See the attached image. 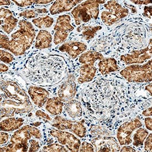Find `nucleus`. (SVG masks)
<instances>
[{"mask_svg": "<svg viewBox=\"0 0 152 152\" xmlns=\"http://www.w3.org/2000/svg\"><path fill=\"white\" fill-rule=\"evenodd\" d=\"M23 122L24 120L22 118H8L1 122V131L4 132H11L20 129L23 124Z\"/></svg>", "mask_w": 152, "mask_h": 152, "instance_id": "6ab92c4d", "label": "nucleus"}, {"mask_svg": "<svg viewBox=\"0 0 152 152\" xmlns=\"http://www.w3.org/2000/svg\"><path fill=\"white\" fill-rule=\"evenodd\" d=\"M52 42L51 34L47 31L41 30L37 36L35 47L39 49L49 48L52 45Z\"/></svg>", "mask_w": 152, "mask_h": 152, "instance_id": "aec40b11", "label": "nucleus"}, {"mask_svg": "<svg viewBox=\"0 0 152 152\" xmlns=\"http://www.w3.org/2000/svg\"><path fill=\"white\" fill-rule=\"evenodd\" d=\"M133 4L139 5H142V4H150L152 3V1H131Z\"/></svg>", "mask_w": 152, "mask_h": 152, "instance_id": "ea45409f", "label": "nucleus"}, {"mask_svg": "<svg viewBox=\"0 0 152 152\" xmlns=\"http://www.w3.org/2000/svg\"><path fill=\"white\" fill-rule=\"evenodd\" d=\"M106 1H86L74 8L72 14L76 25L86 23L91 19L96 20L99 14V4H102Z\"/></svg>", "mask_w": 152, "mask_h": 152, "instance_id": "7ed1b4c3", "label": "nucleus"}, {"mask_svg": "<svg viewBox=\"0 0 152 152\" xmlns=\"http://www.w3.org/2000/svg\"><path fill=\"white\" fill-rule=\"evenodd\" d=\"M10 4H11V1H3V0L0 1V5L1 6L10 5Z\"/></svg>", "mask_w": 152, "mask_h": 152, "instance_id": "c03bdc74", "label": "nucleus"}, {"mask_svg": "<svg viewBox=\"0 0 152 152\" xmlns=\"http://www.w3.org/2000/svg\"><path fill=\"white\" fill-rule=\"evenodd\" d=\"M104 59V56L101 53L94 51H88L81 55L79 58V62L83 64H94V63L98 60Z\"/></svg>", "mask_w": 152, "mask_h": 152, "instance_id": "5701e85b", "label": "nucleus"}, {"mask_svg": "<svg viewBox=\"0 0 152 152\" xmlns=\"http://www.w3.org/2000/svg\"><path fill=\"white\" fill-rule=\"evenodd\" d=\"M29 143L31 144V146L28 149V152H37L39 151L40 146L38 142L34 140H30Z\"/></svg>", "mask_w": 152, "mask_h": 152, "instance_id": "f704fd0d", "label": "nucleus"}, {"mask_svg": "<svg viewBox=\"0 0 152 152\" xmlns=\"http://www.w3.org/2000/svg\"><path fill=\"white\" fill-rule=\"evenodd\" d=\"M32 22L38 28H48L52 26L54 23V19L50 16H46L33 19Z\"/></svg>", "mask_w": 152, "mask_h": 152, "instance_id": "a878e982", "label": "nucleus"}, {"mask_svg": "<svg viewBox=\"0 0 152 152\" xmlns=\"http://www.w3.org/2000/svg\"><path fill=\"white\" fill-rule=\"evenodd\" d=\"M76 94V84L74 77L70 76L61 84L58 91L59 99L63 102H67L72 100Z\"/></svg>", "mask_w": 152, "mask_h": 152, "instance_id": "f8f14e48", "label": "nucleus"}, {"mask_svg": "<svg viewBox=\"0 0 152 152\" xmlns=\"http://www.w3.org/2000/svg\"><path fill=\"white\" fill-rule=\"evenodd\" d=\"M145 90L148 91L150 94L152 95V84H149L145 86Z\"/></svg>", "mask_w": 152, "mask_h": 152, "instance_id": "a18cd8bd", "label": "nucleus"}, {"mask_svg": "<svg viewBox=\"0 0 152 152\" xmlns=\"http://www.w3.org/2000/svg\"><path fill=\"white\" fill-rule=\"evenodd\" d=\"M36 115L38 117H40L42 118L45 119L46 120L49 121H52V118L47 115L46 113L41 111V110H38L36 112Z\"/></svg>", "mask_w": 152, "mask_h": 152, "instance_id": "c9c22d12", "label": "nucleus"}, {"mask_svg": "<svg viewBox=\"0 0 152 152\" xmlns=\"http://www.w3.org/2000/svg\"><path fill=\"white\" fill-rule=\"evenodd\" d=\"M87 49V45L81 42H70L63 44L59 48L62 52H66L73 59H75Z\"/></svg>", "mask_w": 152, "mask_h": 152, "instance_id": "2eb2a0df", "label": "nucleus"}, {"mask_svg": "<svg viewBox=\"0 0 152 152\" xmlns=\"http://www.w3.org/2000/svg\"><path fill=\"white\" fill-rule=\"evenodd\" d=\"M152 39L147 48L140 50H133L130 54H126L121 56V60L127 65L142 64L152 58Z\"/></svg>", "mask_w": 152, "mask_h": 152, "instance_id": "1a4fd4ad", "label": "nucleus"}, {"mask_svg": "<svg viewBox=\"0 0 152 152\" xmlns=\"http://www.w3.org/2000/svg\"><path fill=\"white\" fill-rule=\"evenodd\" d=\"M98 66L99 68V71L102 75L108 74L118 70V66L117 61L112 58H104L100 60Z\"/></svg>", "mask_w": 152, "mask_h": 152, "instance_id": "a211bd4d", "label": "nucleus"}, {"mask_svg": "<svg viewBox=\"0 0 152 152\" xmlns=\"http://www.w3.org/2000/svg\"><path fill=\"white\" fill-rule=\"evenodd\" d=\"M70 131L80 138H84L86 135V127L82 122L72 121V127Z\"/></svg>", "mask_w": 152, "mask_h": 152, "instance_id": "cd10ccee", "label": "nucleus"}, {"mask_svg": "<svg viewBox=\"0 0 152 152\" xmlns=\"http://www.w3.org/2000/svg\"><path fill=\"white\" fill-rule=\"evenodd\" d=\"M96 152H119L120 145L115 138L112 137H99L91 140Z\"/></svg>", "mask_w": 152, "mask_h": 152, "instance_id": "9b49d317", "label": "nucleus"}, {"mask_svg": "<svg viewBox=\"0 0 152 152\" xmlns=\"http://www.w3.org/2000/svg\"><path fill=\"white\" fill-rule=\"evenodd\" d=\"M64 108L69 116L72 118H78L82 115L83 112L81 104L77 100H70L67 102Z\"/></svg>", "mask_w": 152, "mask_h": 152, "instance_id": "4be33fe9", "label": "nucleus"}, {"mask_svg": "<svg viewBox=\"0 0 152 152\" xmlns=\"http://www.w3.org/2000/svg\"><path fill=\"white\" fill-rule=\"evenodd\" d=\"M42 124L41 122H35L34 124H32V126H39L40 124Z\"/></svg>", "mask_w": 152, "mask_h": 152, "instance_id": "49530a36", "label": "nucleus"}, {"mask_svg": "<svg viewBox=\"0 0 152 152\" xmlns=\"http://www.w3.org/2000/svg\"><path fill=\"white\" fill-rule=\"evenodd\" d=\"M71 18L68 15L59 16L56 20V24L54 28L55 34L54 37V44H61L65 42L68 37L69 32L74 30L70 24Z\"/></svg>", "mask_w": 152, "mask_h": 152, "instance_id": "0eeeda50", "label": "nucleus"}, {"mask_svg": "<svg viewBox=\"0 0 152 152\" xmlns=\"http://www.w3.org/2000/svg\"><path fill=\"white\" fill-rule=\"evenodd\" d=\"M146 138L147 139L144 142V150L147 152H152V133L149 134Z\"/></svg>", "mask_w": 152, "mask_h": 152, "instance_id": "72a5a7b5", "label": "nucleus"}, {"mask_svg": "<svg viewBox=\"0 0 152 152\" xmlns=\"http://www.w3.org/2000/svg\"><path fill=\"white\" fill-rule=\"evenodd\" d=\"M145 122V127L147 128V129L149 131H152V119L151 117H148L147 118H145L144 120Z\"/></svg>", "mask_w": 152, "mask_h": 152, "instance_id": "58836bf2", "label": "nucleus"}, {"mask_svg": "<svg viewBox=\"0 0 152 152\" xmlns=\"http://www.w3.org/2000/svg\"><path fill=\"white\" fill-rule=\"evenodd\" d=\"M152 107L146 109L142 112V115L145 117H150L152 116Z\"/></svg>", "mask_w": 152, "mask_h": 152, "instance_id": "79ce46f5", "label": "nucleus"}, {"mask_svg": "<svg viewBox=\"0 0 152 152\" xmlns=\"http://www.w3.org/2000/svg\"><path fill=\"white\" fill-rule=\"evenodd\" d=\"M9 137L10 136L7 133L4 131L1 132V140H0L1 145L6 144L8 142Z\"/></svg>", "mask_w": 152, "mask_h": 152, "instance_id": "e433bc0d", "label": "nucleus"}, {"mask_svg": "<svg viewBox=\"0 0 152 152\" xmlns=\"http://www.w3.org/2000/svg\"><path fill=\"white\" fill-rule=\"evenodd\" d=\"M36 37L34 28L29 22L19 21V29L11 35V39L1 34V48L8 50L16 56L23 55L31 47Z\"/></svg>", "mask_w": 152, "mask_h": 152, "instance_id": "f257e3e1", "label": "nucleus"}, {"mask_svg": "<svg viewBox=\"0 0 152 152\" xmlns=\"http://www.w3.org/2000/svg\"><path fill=\"white\" fill-rule=\"evenodd\" d=\"M143 15L151 19L152 17V6H145L144 7V13Z\"/></svg>", "mask_w": 152, "mask_h": 152, "instance_id": "4c0bfd02", "label": "nucleus"}, {"mask_svg": "<svg viewBox=\"0 0 152 152\" xmlns=\"http://www.w3.org/2000/svg\"><path fill=\"white\" fill-rule=\"evenodd\" d=\"M64 103L59 97L49 99L46 102L45 109L48 112L53 115H59L63 111Z\"/></svg>", "mask_w": 152, "mask_h": 152, "instance_id": "412c9836", "label": "nucleus"}, {"mask_svg": "<svg viewBox=\"0 0 152 152\" xmlns=\"http://www.w3.org/2000/svg\"><path fill=\"white\" fill-rule=\"evenodd\" d=\"M8 70V66H7L5 64H3V63H1V72H7Z\"/></svg>", "mask_w": 152, "mask_h": 152, "instance_id": "37998d69", "label": "nucleus"}, {"mask_svg": "<svg viewBox=\"0 0 152 152\" xmlns=\"http://www.w3.org/2000/svg\"><path fill=\"white\" fill-rule=\"evenodd\" d=\"M48 11L46 8H39L33 10H26L19 14V16L23 17L27 19H31L37 17L42 14L47 13Z\"/></svg>", "mask_w": 152, "mask_h": 152, "instance_id": "bb28decb", "label": "nucleus"}, {"mask_svg": "<svg viewBox=\"0 0 152 152\" xmlns=\"http://www.w3.org/2000/svg\"><path fill=\"white\" fill-rule=\"evenodd\" d=\"M81 1H56L50 8V12L52 15H54L62 12L70 11Z\"/></svg>", "mask_w": 152, "mask_h": 152, "instance_id": "dca6fc26", "label": "nucleus"}, {"mask_svg": "<svg viewBox=\"0 0 152 152\" xmlns=\"http://www.w3.org/2000/svg\"><path fill=\"white\" fill-rule=\"evenodd\" d=\"M152 60L143 65L133 64L122 70L121 75L129 82H151L152 79Z\"/></svg>", "mask_w": 152, "mask_h": 152, "instance_id": "20e7f679", "label": "nucleus"}, {"mask_svg": "<svg viewBox=\"0 0 152 152\" xmlns=\"http://www.w3.org/2000/svg\"><path fill=\"white\" fill-rule=\"evenodd\" d=\"M28 94L33 103L38 107H42L49 99V92L45 88L31 86L28 89Z\"/></svg>", "mask_w": 152, "mask_h": 152, "instance_id": "4468645a", "label": "nucleus"}, {"mask_svg": "<svg viewBox=\"0 0 152 152\" xmlns=\"http://www.w3.org/2000/svg\"><path fill=\"white\" fill-rule=\"evenodd\" d=\"M68 149L63 145L54 143L45 146L42 150V152H68Z\"/></svg>", "mask_w": 152, "mask_h": 152, "instance_id": "7c9ffc66", "label": "nucleus"}, {"mask_svg": "<svg viewBox=\"0 0 152 152\" xmlns=\"http://www.w3.org/2000/svg\"><path fill=\"white\" fill-rule=\"evenodd\" d=\"M32 137L42 138L40 130L30 125L24 126L14 133L10 140L11 143L1 148V152H27L28 141Z\"/></svg>", "mask_w": 152, "mask_h": 152, "instance_id": "f03ea898", "label": "nucleus"}, {"mask_svg": "<svg viewBox=\"0 0 152 152\" xmlns=\"http://www.w3.org/2000/svg\"><path fill=\"white\" fill-rule=\"evenodd\" d=\"M142 126V122L137 118L128 121L121 125L117 132V138L120 145H126L131 144L132 142V133Z\"/></svg>", "mask_w": 152, "mask_h": 152, "instance_id": "6e6552de", "label": "nucleus"}, {"mask_svg": "<svg viewBox=\"0 0 152 152\" xmlns=\"http://www.w3.org/2000/svg\"><path fill=\"white\" fill-rule=\"evenodd\" d=\"M1 27L7 34H10L16 28L18 20L13 17L12 12L6 8H1Z\"/></svg>", "mask_w": 152, "mask_h": 152, "instance_id": "ddd939ff", "label": "nucleus"}, {"mask_svg": "<svg viewBox=\"0 0 152 152\" xmlns=\"http://www.w3.org/2000/svg\"><path fill=\"white\" fill-rule=\"evenodd\" d=\"M104 6L108 11L102 12L101 17L104 23L107 26L115 24L129 13L128 9L122 7L116 1H109Z\"/></svg>", "mask_w": 152, "mask_h": 152, "instance_id": "423d86ee", "label": "nucleus"}, {"mask_svg": "<svg viewBox=\"0 0 152 152\" xmlns=\"http://www.w3.org/2000/svg\"><path fill=\"white\" fill-rule=\"evenodd\" d=\"M101 28L102 27L101 26H86L83 28H81L80 31H82L83 36L84 37V38L86 40H88L92 39L96 34L97 32L100 31ZM80 31L79 32H80Z\"/></svg>", "mask_w": 152, "mask_h": 152, "instance_id": "c85d7f7f", "label": "nucleus"}, {"mask_svg": "<svg viewBox=\"0 0 152 152\" xmlns=\"http://www.w3.org/2000/svg\"><path fill=\"white\" fill-rule=\"evenodd\" d=\"M51 135L56 138L60 144L71 152H79L81 146L80 140L72 133L62 131L61 130H52Z\"/></svg>", "mask_w": 152, "mask_h": 152, "instance_id": "9d476101", "label": "nucleus"}, {"mask_svg": "<svg viewBox=\"0 0 152 152\" xmlns=\"http://www.w3.org/2000/svg\"><path fill=\"white\" fill-rule=\"evenodd\" d=\"M95 149L92 144L87 142H84L81 144L79 151L80 152H94Z\"/></svg>", "mask_w": 152, "mask_h": 152, "instance_id": "473e14b6", "label": "nucleus"}, {"mask_svg": "<svg viewBox=\"0 0 152 152\" xmlns=\"http://www.w3.org/2000/svg\"><path fill=\"white\" fill-rule=\"evenodd\" d=\"M1 89L9 98L17 101L20 104L27 110L28 112L33 109L32 104L29 101L28 95L15 83L10 81H3L1 83Z\"/></svg>", "mask_w": 152, "mask_h": 152, "instance_id": "39448f33", "label": "nucleus"}, {"mask_svg": "<svg viewBox=\"0 0 152 152\" xmlns=\"http://www.w3.org/2000/svg\"><path fill=\"white\" fill-rule=\"evenodd\" d=\"M121 152H136V150L128 145H124L122 149H120Z\"/></svg>", "mask_w": 152, "mask_h": 152, "instance_id": "a19ab883", "label": "nucleus"}, {"mask_svg": "<svg viewBox=\"0 0 152 152\" xmlns=\"http://www.w3.org/2000/svg\"><path fill=\"white\" fill-rule=\"evenodd\" d=\"M0 55H1V61H2V62L5 63L9 64L11 63L14 59V57L11 53L6 52L4 50H0Z\"/></svg>", "mask_w": 152, "mask_h": 152, "instance_id": "2f4dec72", "label": "nucleus"}, {"mask_svg": "<svg viewBox=\"0 0 152 152\" xmlns=\"http://www.w3.org/2000/svg\"><path fill=\"white\" fill-rule=\"evenodd\" d=\"M96 68L93 64H84L80 67V76L77 79L79 84L90 82L95 76Z\"/></svg>", "mask_w": 152, "mask_h": 152, "instance_id": "f3484780", "label": "nucleus"}, {"mask_svg": "<svg viewBox=\"0 0 152 152\" xmlns=\"http://www.w3.org/2000/svg\"><path fill=\"white\" fill-rule=\"evenodd\" d=\"M148 134L149 133L147 130L144 128H138L133 136V145L137 147L142 145Z\"/></svg>", "mask_w": 152, "mask_h": 152, "instance_id": "393cba45", "label": "nucleus"}, {"mask_svg": "<svg viewBox=\"0 0 152 152\" xmlns=\"http://www.w3.org/2000/svg\"><path fill=\"white\" fill-rule=\"evenodd\" d=\"M72 125V121L68 120L61 116H56L52 121V126L59 130H70Z\"/></svg>", "mask_w": 152, "mask_h": 152, "instance_id": "b1692460", "label": "nucleus"}, {"mask_svg": "<svg viewBox=\"0 0 152 152\" xmlns=\"http://www.w3.org/2000/svg\"><path fill=\"white\" fill-rule=\"evenodd\" d=\"M18 6L20 7H26L33 4H48L52 2V0H28V1H12Z\"/></svg>", "mask_w": 152, "mask_h": 152, "instance_id": "c756f323", "label": "nucleus"}]
</instances>
